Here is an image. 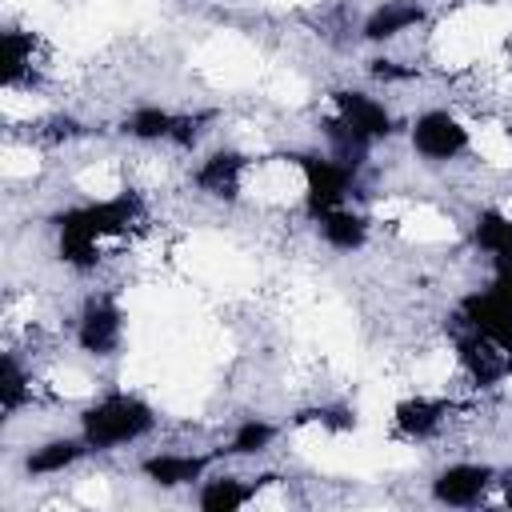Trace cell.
I'll list each match as a JSON object with an SVG mask.
<instances>
[{
	"label": "cell",
	"mask_w": 512,
	"mask_h": 512,
	"mask_svg": "<svg viewBox=\"0 0 512 512\" xmlns=\"http://www.w3.org/2000/svg\"><path fill=\"white\" fill-rule=\"evenodd\" d=\"M204 468H208V456H180V452H160L140 464V472L160 488H184V484L200 480Z\"/></svg>",
	"instance_id": "12"
},
{
	"label": "cell",
	"mask_w": 512,
	"mask_h": 512,
	"mask_svg": "<svg viewBox=\"0 0 512 512\" xmlns=\"http://www.w3.org/2000/svg\"><path fill=\"white\" fill-rule=\"evenodd\" d=\"M332 100H336V112H340V116H344L360 136H368L372 144H376V140H388V136L396 132L392 112H388L380 100H372L368 92L340 88V92H332Z\"/></svg>",
	"instance_id": "9"
},
{
	"label": "cell",
	"mask_w": 512,
	"mask_h": 512,
	"mask_svg": "<svg viewBox=\"0 0 512 512\" xmlns=\"http://www.w3.org/2000/svg\"><path fill=\"white\" fill-rule=\"evenodd\" d=\"M120 128H124L132 140H168L172 128H176V116L164 112V108H156V104H144V108H132Z\"/></svg>",
	"instance_id": "18"
},
{
	"label": "cell",
	"mask_w": 512,
	"mask_h": 512,
	"mask_svg": "<svg viewBox=\"0 0 512 512\" xmlns=\"http://www.w3.org/2000/svg\"><path fill=\"white\" fill-rule=\"evenodd\" d=\"M472 236L488 256H504V252H512V216L488 208V212L476 216V232Z\"/></svg>",
	"instance_id": "19"
},
{
	"label": "cell",
	"mask_w": 512,
	"mask_h": 512,
	"mask_svg": "<svg viewBox=\"0 0 512 512\" xmlns=\"http://www.w3.org/2000/svg\"><path fill=\"white\" fill-rule=\"evenodd\" d=\"M292 160L304 172V208L312 220L328 216L332 208H344V196L356 176L348 164H340L336 156H316V152H296Z\"/></svg>",
	"instance_id": "3"
},
{
	"label": "cell",
	"mask_w": 512,
	"mask_h": 512,
	"mask_svg": "<svg viewBox=\"0 0 512 512\" xmlns=\"http://www.w3.org/2000/svg\"><path fill=\"white\" fill-rule=\"evenodd\" d=\"M316 224H320L324 240H328L336 252H356V248H364V240H368V220H364L360 212H352V208H332V212L320 216Z\"/></svg>",
	"instance_id": "15"
},
{
	"label": "cell",
	"mask_w": 512,
	"mask_h": 512,
	"mask_svg": "<svg viewBox=\"0 0 512 512\" xmlns=\"http://www.w3.org/2000/svg\"><path fill=\"white\" fill-rule=\"evenodd\" d=\"M456 356H460V368L472 376L476 388H492V384H500L504 372L512 368V356L500 352L492 340H484V336L472 332V328H468L464 336H456Z\"/></svg>",
	"instance_id": "8"
},
{
	"label": "cell",
	"mask_w": 512,
	"mask_h": 512,
	"mask_svg": "<svg viewBox=\"0 0 512 512\" xmlns=\"http://www.w3.org/2000/svg\"><path fill=\"white\" fill-rule=\"evenodd\" d=\"M412 148L424 160H436V164L456 160L460 152H468V128L452 112L432 108V112L416 116V124H412Z\"/></svg>",
	"instance_id": "4"
},
{
	"label": "cell",
	"mask_w": 512,
	"mask_h": 512,
	"mask_svg": "<svg viewBox=\"0 0 512 512\" xmlns=\"http://www.w3.org/2000/svg\"><path fill=\"white\" fill-rule=\"evenodd\" d=\"M84 452H88V440H84V436H80V440L60 436V440H48V444L32 448L28 460H24V468H28V476H56V472L72 468Z\"/></svg>",
	"instance_id": "14"
},
{
	"label": "cell",
	"mask_w": 512,
	"mask_h": 512,
	"mask_svg": "<svg viewBox=\"0 0 512 512\" xmlns=\"http://www.w3.org/2000/svg\"><path fill=\"white\" fill-rule=\"evenodd\" d=\"M248 168V156L232 152V148H220L212 152L200 168H196V188L216 196V200H236L240 196V176Z\"/></svg>",
	"instance_id": "10"
},
{
	"label": "cell",
	"mask_w": 512,
	"mask_h": 512,
	"mask_svg": "<svg viewBox=\"0 0 512 512\" xmlns=\"http://www.w3.org/2000/svg\"><path fill=\"white\" fill-rule=\"evenodd\" d=\"M308 420H320V424H328L332 432H348V428L356 424L344 408H304V412L296 416V424H308Z\"/></svg>",
	"instance_id": "23"
},
{
	"label": "cell",
	"mask_w": 512,
	"mask_h": 512,
	"mask_svg": "<svg viewBox=\"0 0 512 512\" xmlns=\"http://www.w3.org/2000/svg\"><path fill=\"white\" fill-rule=\"evenodd\" d=\"M368 72H372L376 80H412V76H416V68H404V64H396V60H388V56L368 60Z\"/></svg>",
	"instance_id": "25"
},
{
	"label": "cell",
	"mask_w": 512,
	"mask_h": 512,
	"mask_svg": "<svg viewBox=\"0 0 512 512\" xmlns=\"http://www.w3.org/2000/svg\"><path fill=\"white\" fill-rule=\"evenodd\" d=\"M424 20V8L420 4H408V0H396V4H380L368 20H364V40L380 44V40H392L408 28H416Z\"/></svg>",
	"instance_id": "13"
},
{
	"label": "cell",
	"mask_w": 512,
	"mask_h": 512,
	"mask_svg": "<svg viewBox=\"0 0 512 512\" xmlns=\"http://www.w3.org/2000/svg\"><path fill=\"white\" fill-rule=\"evenodd\" d=\"M24 400H28V376L20 372L16 356L8 352V356L0 360V408H4V412H16Z\"/></svg>",
	"instance_id": "21"
},
{
	"label": "cell",
	"mask_w": 512,
	"mask_h": 512,
	"mask_svg": "<svg viewBox=\"0 0 512 512\" xmlns=\"http://www.w3.org/2000/svg\"><path fill=\"white\" fill-rule=\"evenodd\" d=\"M272 436H276L272 424H264V420H244V424L232 432L228 452H232V456H256V452H264V448L272 444Z\"/></svg>",
	"instance_id": "22"
},
{
	"label": "cell",
	"mask_w": 512,
	"mask_h": 512,
	"mask_svg": "<svg viewBox=\"0 0 512 512\" xmlns=\"http://www.w3.org/2000/svg\"><path fill=\"white\" fill-rule=\"evenodd\" d=\"M252 492H256V488L244 484L240 476H216V480H208V484L200 488V508H204V512H232V508L248 504Z\"/></svg>",
	"instance_id": "17"
},
{
	"label": "cell",
	"mask_w": 512,
	"mask_h": 512,
	"mask_svg": "<svg viewBox=\"0 0 512 512\" xmlns=\"http://www.w3.org/2000/svg\"><path fill=\"white\" fill-rule=\"evenodd\" d=\"M492 264H496V276H492V288H488V292H492L500 304L512 308V252L492 256Z\"/></svg>",
	"instance_id": "24"
},
{
	"label": "cell",
	"mask_w": 512,
	"mask_h": 512,
	"mask_svg": "<svg viewBox=\"0 0 512 512\" xmlns=\"http://www.w3.org/2000/svg\"><path fill=\"white\" fill-rule=\"evenodd\" d=\"M140 196L136 192H120L112 200H96V204H80V208H64L52 216L56 232L68 236H84V240H100V236H120L136 216H140Z\"/></svg>",
	"instance_id": "2"
},
{
	"label": "cell",
	"mask_w": 512,
	"mask_h": 512,
	"mask_svg": "<svg viewBox=\"0 0 512 512\" xmlns=\"http://www.w3.org/2000/svg\"><path fill=\"white\" fill-rule=\"evenodd\" d=\"M320 128H324V140L332 144V156H336L340 164H348V168L356 172V168L368 160L372 140H368V136H360V132H356V128H352V124H348L340 112H336V116H328Z\"/></svg>",
	"instance_id": "16"
},
{
	"label": "cell",
	"mask_w": 512,
	"mask_h": 512,
	"mask_svg": "<svg viewBox=\"0 0 512 512\" xmlns=\"http://www.w3.org/2000/svg\"><path fill=\"white\" fill-rule=\"evenodd\" d=\"M200 124H204V116H176V128H172V144H180V148H192L196 140H200Z\"/></svg>",
	"instance_id": "26"
},
{
	"label": "cell",
	"mask_w": 512,
	"mask_h": 512,
	"mask_svg": "<svg viewBox=\"0 0 512 512\" xmlns=\"http://www.w3.org/2000/svg\"><path fill=\"white\" fill-rule=\"evenodd\" d=\"M120 328H124V312L116 308V300L112 296H92L80 312L76 344L88 356H112L120 348Z\"/></svg>",
	"instance_id": "5"
},
{
	"label": "cell",
	"mask_w": 512,
	"mask_h": 512,
	"mask_svg": "<svg viewBox=\"0 0 512 512\" xmlns=\"http://www.w3.org/2000/svg\"><path fill=\"white\" fill-rule=\"evenodd\" d=\"M504 500L512 504V480H504Z\"/></svg>",
	"instance_id": "27"
},
{
	"label": "cell",
	"mask_w": 512,
	"mask_h": 512,
	"mask_svg": "<svg viewBox=\"0 0 512 512\" xmlns=\"http://www.w3.org/2000/svg\"><path fill=\"white\" fill-rule=\"evenodd\" d=\"M448 416V400H428V396H412L396 404V432L408 440H428L440 432Z\"/></svg>",
	"instance_id": "11"
},
{
	"label": "cell",
	"mask_w": 512,
	"mask_h": 512,
	"mask_svg": "<svg viewBox=\"0 0 512 512\" xmlns=\"http://www.w3.org/2000/svg\"><path fill=\"white\" fill-rule=\"evenodd\" d=\"M460 320L464 328L480 332L484 340H492L500 352L512 356V308L500 304L492 292H472L460 300Z\"/></svg>",
	"instance_id": "6"
},
{
	"label": "cell",
	"mask_w": 512,
	"mask_h": 512,
	"mask_svg": "<svg viewBox=\"0 0 512 512\" xmlns=\"http://www.w3.org/2000/svg\"><path fill=\"white\" fill-rule=\"evenodd\" d=\"M152 428H156V412L132 392H112V396L96 400L92 408H84V416H80V436L96 452H112L120 444L144 440Z\"/></svg>",
	"instance_id": "1"
},
{
	"label": "cell",
	"mask_w": 512,
	"mask_h": 512,
	"mask_svg": "<svg viewBox=\"0 0 512 512\" xmlns=\"http://www.w3.org/2000/svg\"><path fill=\"white\" fill-rule=\"evenodd\" d=\"M28 56H32V36H28V32H16V28L0 32V60H4V80H8V84L20 80Z\"/></svg>",
	"instance_id": "20"
},
{
	"label": "cell",
	"mask_w": 512,
	"mask_h": 512,
	"mask_svg": "<svg viewBox=\"0 0 512 512\" xmlns=\"http://www.w3.org/2000/svg\"><path fill=\"white\" fill-rule=\"evenodd\" d=\"M492 484V468L488 464H448L436 480H432V496L448 508H472L484 500Z\"/></svg>",
	"instance_id": "7"
}]
</instances>
